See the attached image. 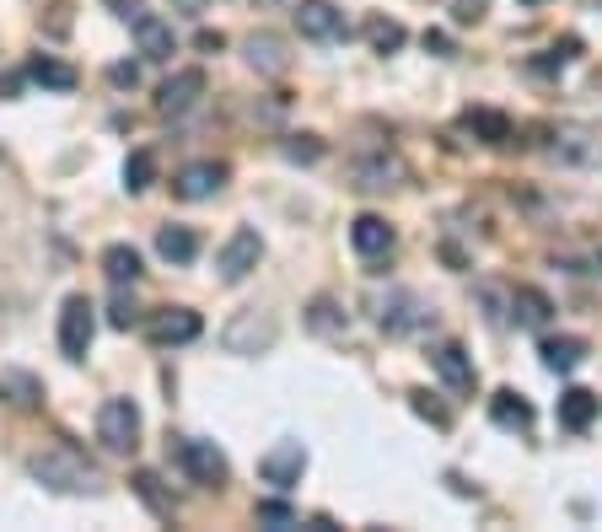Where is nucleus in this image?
Here are the masks:
<instances>
[{
	"label": "nucleus",
	"instance_id": "nucleus-31",
	"mask_svg": "<svg viewBox=\"0 0 602 532\" xmlns=\"http://www.w3.org/2000/svg\"><path fill=\"white\" fill-rule=\"evenodd\" d=\"M366 39H371L377 54H393V49H403V28H399V22H382V17H377V22L366 28Z\"/></svg>",
	"mask_w": 602,
	"mask_h": 532
},
{
	"label": "nucleus",
	"instance_id": "nucleus-21",
	"mask_svg": "<svg viewBox=\"0 0 602 532\" xmlns=\"http://www.w3.org/2000/svg\"><path fill=\"white\" fill-rule=\"evenodd\" d=\"M103 275L124 290V286H135V280L146 275V264H140V253H135L129 243H108L103 247Z\"/></svg>",
	"mask_w": 602,
	"mask_h": 532
},
{
	"label": "nucleus",
	"instance_id": "nucleus-29",
	"mask_svg": "<svg viewBox=\"0 0 602 532\" xmlns=\"http://www.w3.org/2000/svg\"><path fill=\"white\" fill-rule=\"evenodd\" d=\"M129 485H135V494H140V500H146L151 511H157L161 522H172V500L161 494V479H157V474H151V468H140V474H135Z\"/></svg>",
	"mask_w": 602,
	"mask_h": 532
},
{
	"label": "nucleus",
	"instance_id": "nucleus-20",
	"mask_svg": "<svg viewBox=\"0 0 602 532\" xmlns=\"http://www.w3.org/2000/svg\"><path fill=\"white\" fill-rule=\"evenodd\" d=\"M538 355H543V366L555 371V376H564V371H575L581 361H587V339H575V333L543 339V344H538Z\"/></svg>",
	"mask_w": 602,
	"mask_h": 532
},
{
	"label": "nucleus",
	"instance_id": "nucleus-4",
	"mask_svg": "<svg viewBox=\"0 0 602 532\" xmlns=\"http://www.w3.org/2000/svg\"><path fill=\"white\" fill-rule=\"evenodd\" d=\"M97 441L108 451L140 447V409H135V398H108V404L97 409Z\"/></svg>",
	"mask_w": 602,
	"mask_h": 532
},
{
	"label": "nucleus",
	"instance_id": "nucleus-38",
	"mask_svg": "<svg viewBox=\"0 0 602 532\" xmlns=\"http://www.w3.org/2000/svg\"><path fill=\"white\" fill-rule=\"evenodd\" d=\"M114 11H119L124 22H129V17H140V11H146V6H140V0H114Z\"/></svg>",
	"mask_w": 602,
	"mask_h": 532
},
{
	"label": "nucleus",
	"instance_id": "nucleus-11",
	"mask_svg": "<svg viewBox=\"0 0 602 532\" xmlns=\"http://www.w3.org/2000/svg\"><path fill=\"white\" fill-rule=\"evenodd\" d=\"M302 474H307V447H302V441H275V447L258 457V479L275 485V490L302 485Z\"/></svg>",
	"mask_w": 602,
	"mask_h": 532
},
{
	"label": "nucleus",
	"instance_id": "nucleus-30",
	"mask_svg": "<svg viewBox=\"0 0 602 532\" xmlns=\"http://www.w3.org/2000/svg\"><path fill=\"white\" fill-rule=\"evenodd\" d=\"M409 409L420 414V419H431L436 430H446V425H452V409H442V404H436L425 387H414V393H409Z\"/></svg>",
	"mask_w": 602,
	"mask_h": 532
},
{
	"label": "nucleus",
	"instance_id": "nucleus-26",
	"mask_svg": "<svg viewBox=\"0 0 602 532\" xmlns=\"http://www.w3.org/2000/svg\"><path fill=\"white\" fill-rule=\"evenodd\" d=\"M549 312H555V301H549L543 290H532V286L511 290V318H517L522 328H543L549 323Z\"/></svg>",
	"mask_w": 602,
	"mask_h": 532
},
{
	"label": "nucleus",
	"instance_id": "nucleus-32",
	"mask_svg": "<svg viewBox=\"0 0 602 532\" xmlns=\"http://www.w3.org/2000/svg\"><path fill=\"white\" fill-rule=\"evenodd\" d=\"M468 129H479L489 146H506L511 140V124L500 119V114H468Z\"/></svg>",
	"mask_w": 602,
	"mask_h": 532
},
{
	"label": "nucleus",
	"instance_id": "nucleus-39",
	"mask_svg": "<svg viewBox=\"0 0 602 532\" xmlns=\"http://www.w3.org/2000/svg\"><path fill=\"white\" fill-rule=\"evenodd\" d=\"M522 6H538V0H522Z\"/></svg>",
	"mask_w": 602,
	"mask_h": 532
},
{
	"label": "nucleus",
	"instance_id": "nucleus-8",
	"mask_svg": "<svg viewBox=\"0 0 602 532\" xmlns=\"http://www.w3.org/2000/svg\"><path fill=\"white\" fill-rule=\"evenodd\" d=\"M178 462H183V474L194 479V485H226V451L215 447V441H204V436H183L178 441Z\"/></svg>",
	"mask_w": 602,
	"mask_h": 532
},
{
	"label": "nucleus",
	"instance_id": "nucleus-40",
	"mask_svg": "<svg viewBox=\"0 0 602 532\" xmlns=\"http://www.w3.org/2000/svg\"><path fill=\"white\" fill-rule=\"evenodd\" d=\"M598 264H602V253H598Z\"/></svg>",
	"mask_w": 602,
	"mask_h": 532
},
{
	"label": "nucleus",
	"instance_id": "nucleus-34",
	"mask_svg": "<svg viewBox=\"0 0 602 532\" xmlns=\"http://www.w3.org/2000/svg\"><path fill=\"white\" fill-rule=\"evenodd\" d=\"M253 517H258L264 528H296V511H291L285 500H258V506H253Z\"/></svg>",
	"mask_w": 602,
	"mask_h": 532
},
{
	"label": "nucleus",
	"instance_id": "nucleus-14",
	"mask_svg": "<svg viewBox=\"0 0 602 532\" xmlns=\"http://www.w3.org/2000/svg\"><path fill=\"white\" fill-rule=\"evenodd\" d=\"M204 97V71H178L157 86V114L161 119H183L194 103Z\"/></svg>",
	"mask_w": 602,
	"mask_h": 532
},
{
	"label": "nucleus",
	"instance_id": "nucleus-15",
	"mask_svg": "<svg viewBox=\"0 0 602 532\" xmlns=\"http://www.w3.org/2000/svg\"><path fill=\"white\" fill-rule=\"evenodd\" d=\"M200 312H189V307H161L157 318H151V323H146V339H151V344H161V350H167V344H194V339H200Z\"/></svg>",
	"mask_w": 602,
	"mask_h": 532
},
{
	"label": "nucleus",
	"instance_id": "nucleus-5",
	"mask_svg": "<svg viewBox=\"0 0 602 532\" xmlns=\"http://www.w3.org/2000/svg\"><path fill=\"white\" fill-rule=\"evenodd\" d=\"M258 258H264V237H258L253 226H237V232L221 243V253H215V269H221L226 286H242V280L258 269Z\"/></svg>",
	"mask_w": 602,
	"mask_h": 532
},
{
	"label": "nucleus",
	"instance_id": "nucleus-6",
	"mask_svg": "<svg viewBox=\"0 0 602 532\" xmlns=\"http://www.w3.org/2000/svg\"><path fill=\"white\" fill-rule=\"evenodd\" d=\"M97 307L86 301V296H65V307H60V350H65V361H86V350H92V333H97V318H92Z\"/></svg>",
	"mask_w": 602,
	"mask_h": 532
},
{
	"label": "nucleus",
	"instance_id": "nucleus-12",
	"mask_svg": "<svg viewBox=\"0 0 602 532\" xmlns=\"http://www.w3.org/2000/svg\"><path fill=\"white\" fill-rule=\"evenodd\" d=\"M226 178H232V167L226 162H189L178 178H172V194L189 200V205H200V200H215V194L226 189Z\"/></svg>",
	"mask_w": 602,
	"mask_h": 532
},
{
	"label": "nucleus",
	"instance_id": "nucleus-2",
	"mask_svg": "<svg viewBox=\"0 0 602 532\" xmlns=\"http://www.w3.org/2000/svg\"><path fill=\"white\" fill-rule=\"evenodd\" d=\"M275 339H281V323H275L270 312H258V307L237 312L232 323L221 328L226 355H264V350H275Z\"/></svg>",
	"mask_w": 602,
	"mask_h": 532
},
{
	"label": "nucleus",
	"instance_id": "nucleus-37",
	"mask_svg": "<svg viewBox=\"0 0 602 532\" xmlns=\"http://www.w3.org/2000/svg\"><path fill=\"white\" fill-rule=\"evenodd\" d=\"M22 82H28V71H11V76H0V97H17V92H22Z\"/></svg>",
	"mask_w": 602,
	"mask_h": 532
},
{
	"label": "nucleus",
	"instance_id": "nucleus-13",
	"mask_svg": "<svg viewBox=\"0 0 602 532\" xmlns=\"http://www.w3.org/2000/svg\"><path fill=\"white\" fill-rule=\"evenodd\" d=\"M431 366H436V376H442L457 398H468V393H474V382H479V376H474V355H468L457 339H442V344L431 350Z\"/></svg>",
	"mask_w": 602,
	"mask_h": 532
},
{
	"label": "nucleus",
	"instance_id": "nucleus-7",
	"mask_svg": "<svg viewBox=\"0 0 602 532\" xmlns=\"http://www.w3.org/2000/svg\"><path fill=\"white\" fill-rule=\"evenodd\" d=\"M377 323L388 328V333H420V328L436 323V307H431L425 296H414V290H388Z\"/></svg>",
	"mask_w": 602,
	"mask_h": 532
},
{
	"label": "nucleus",
	"instance_id": "nucleus-23",
	"mask_svg": "<svg viewBox=\"0 0 602 532\" xmlns=\"http://www.w3.org/2000/svg\"><path fill=\"white\" fill-rule=\"evenodd\" d=\"M602 398L598 393H587V387H564L560 393V425L564 430H587L592 419H598Z\"/></svg>",
	"mask_w": 602,
	"mask_h": 532
},
{
	"label": "nucleus",
	"instance_id": "nucleus-24",
	"mask_svg": "<svg viewBox=\"0 0 602 532\" xmlns=\"http://www.w3.org/2000/svg\"><path fill=\"white\" fill-rule=\"evenodd\" d=\"M0 398L11 404V409H39L43 404V382L39 376H28V371H0Z\"/></svg>",
	"mask_w": 602,
	"mask_h": 532
},
{
	"label": "nucleus",
	"instance_id": "nucleus-19",
	"mask_svg": "<svg viewBox=\"0 0 602 532\" xmlns=\"http://www.w3.org/2000/svg\"><path fill=\"white\" fill-rule=\"evenodd\" d=\"M242 49H247V65H253L258 76H285V65H291V54H285V43L275 39V33H253Z\"/></svg>",
	"mask_w": 602,
	"mask_h": 532
},
{
	"label": "nucleus",
	"instance_id": "nucleus-35",
	"mask_svg": "<svg viewBox=\"0 0 602 532\" xmlns=\"http://www.w3.org/2000/svg\"><path fill=\"white\" fill-rule=\"evenodd\" d=\"M135 318H140V312H135V301H129V296H119V301H114V312H108V323H114V328H135Z\"/></svg>",
	"mask_w": 602,
	"mask_h": 532
},
{
	"label": "nucleus",
	"instance_id": "nucleus-36",
	"mask_svg": "<svg viewBox=\"0 0 602 532\" xmlns=\"http://www.w3.org/2000/svg\"><path fill=\"white\" fill-rule=\"evenodd\" d=\"M108 82H114V86H135V82H140V65H114V71H108Z\"/></svg>",
	"mask_w": 602,
	"mask_h": 532
},
{
	"label": "nucleus",
	"instance_id": "nucleus-9",
	"mask_svg": "<svg viewBox=\"0 0 602 532\" xmlns=\"http://www.w3.org/2000/svg\"><path fill=\"white\" fill-rule=\"evenodd\" d=\"M296 33L313 43H339L350 33V22H345L339 0H302V6H296Z\"/></svg>",
	"mask_w": 602,
	"mask_h": 532
},
{
	"label": "nucleus",
	"instance_id": "nucleus-18",
	"mask_svg": "<svg viewBox=\"0 0 602 532\" xmlns=\"http://www.w3.org/2000/svg\"><path fill=\"white\" fill-rule=\"evenodd\" d=\"M28 82L43 86V92H76V65H65V60H54V54H33L28 60Z\"/></svg>",
	"mask_w": 602,
	"mask_h": 532
},
{
	"label": "nucleus",
	"instance_id": "nucleus-17",
	"mask_svg": "<svg viewBox=\"0 0 602 532\" xmlns=\"http://www.w3.org/2000/svg\"><path fill=\"white\" fill-rule=\"evenodd\" d=\"M129 28H135V43H140L146 60H172V49H178L172 22H161L157 11H140V17H129Z\"/></svg>",
	"mask_w": 602,
	"mask_h": 532
},
{
	"label": "nucleus",
	"instance_id": "nucleus-22",
	"mask_svg": "<svg viewBox=\"0 0 602 532\" xmlns=\"http://www.w3.org/2000/svg\"><path fill=\"white\" fill-rule=\"evenodd\" d=\"M489 419H495L500 430H532V404H527L522 393L500 387V393L489 398Z\"/></svg>",
	"mask_w": 602,
	"mask_h": 532
},
{
	"label": "nucleus",
	"instance_id": "nucleus-27",
	"mask_svg": "<svg viewBox=\"0 0 602 532\" xmlns=\"http://www.w3.org/2000/svg\"><path fill=\"white\" fill-rule=\"evenodd\" d=\"M307 328H313V333H345L350 318L339 312L334 296H313V301H307Z\"/></svg>",
	"mask_w": 602,
	"mask_h": 532
},
{
	"label": "nucleus",
	"instance_id": "nucleus-10",
	"mask_svg": "<svg viewBox=\"0 0 602 532\" xmlns=\"http://www.w3.org/2000/svg\"><path fill=\"white\" fill-rule=\"evenodd\" d=\"M403 178H409V167L393 151H377V157L350 162V189H361V194H388V189H399Z\"/></svg>",
	"mask_w": 602,
	"mask_h": 532
},
{
	"label": "nucleus",
	"instance_id": "nucleus-16",
	"mask_svg": "<svg viewBox=\"0 0 602 532\" xmlns=\"http://www.w3.org/2000/svg\"><path fill=\"white\" fill-rule=\"evenodd\" d=\"M350 247L377 264V258H388V253L399 247V232H393L382 215H356V221H350Z\"/></svg>",
	"mask_w": 602,
	"mask_h": 532
},
{
	"label": "nucleus",
	"instance_id": "nucleus-28",
	"mask_svg": "<svg viewBox=\"0 0 602 532\" xmlns=\"http://www.w3.org/2000/svg\"><path fill=\"white\" fill-rule=\"evenodd\" d=\"M157 183V151H129L124 157V189L129 194H146Z\"/></svg>",
	"mask_w": 602,
	"mask_h": 532
},
{
	"label": "nucleus",
	"instance_id": "nucleus-3",
	"mask_svg": "<svg viewBox=\"0 0 602 532\" xmlns=\"http://www.w3.org/2000/svg\"><path fill=\"white\" fill-rule=\"evenodd\" d=\"M549 157L560 167H602V124H560Z\"/></svg>",
	"mask_w": 602,
	"mask_h": 532
},
{
	"label": "nucleus",
	"instance_id": "nucleus-33",
	"mask_svg": "<svg viewBox=\"0 0 602 532\" xmlns=\"http://www.w3.org/2000/svg\"><path fill=\"white\" fill-rule=\"evenodd\" d=\"M281 151H285V162H318V157H323V140H318V135H291Z\"/></svg>",
	"mask_w": 602,
	"mask_h": 532
},
{
	"label": "nucleus",
	"instance_id": "nucleus-25",
	"mask_svg": "<svg viewBox=\"0 0 602 532\" xmlns=\"http://www.w3.org/2000/svg\"><path fill=\"white\" fill-rule=\"evenodd\" d=\"M157 253L167 264H194V258H200V232H194V226H161Z\"/></svg>",
	"mask_w": 602,
	"mask_h": 532
},
{
	"label": "nucleus",
	"instance_id": "nucleus-1",
	"mask_svg": "<svg viewBox=\"0 0 602 532\" xmlns=\"http://www.w3.org/2000/svg\"><path fill=\"white\" fill-rule=\"evenodd\" d=\"M28 474L54 494H97L103 490V474H97L76 447H65V441H60V447L33 451V457H28Z\"/></svg>",
	"mask_w": 602,
	"mask_h": 532
}]
</instances>
